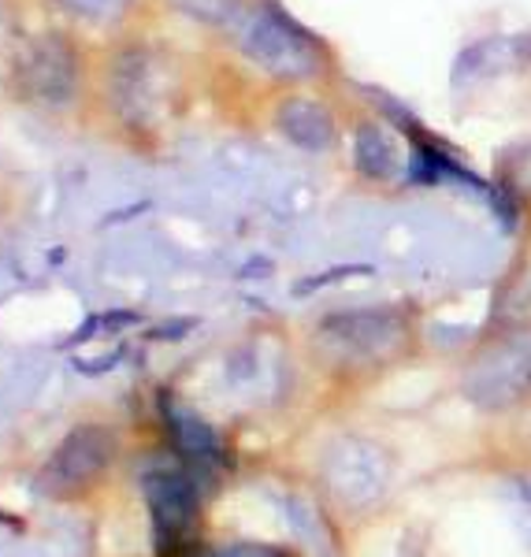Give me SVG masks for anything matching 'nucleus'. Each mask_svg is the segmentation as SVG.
Listing matches in <instances>:
<instances>
[{"instance_id":"11","label":"nucleus","mask_w":531,"mask_h":557,"mask_svg":"<svg viewBox=\"0 0 531 557\" xmlns=\"http://www.w3.org/2000/svg\"><path fill=\"white\" fill-rule=\"evenodd\" d=\"M71 4H78L83 12H97V15H112L123 8V0H71Z\"/></svg>"},{"instance_id":"9","label":"nucleus","mask_w":531,"mask_h":557,"mask_svg":"<svg viewBox=\"0 0 531 557\" xmlns=\"http://www.w3.org/2000/svg\"><path fill=\"white\" fill-rule=\"evenodd\" d=\"M171 8L194 23L215 26V30H231V26L242 20V12L249 8V0H171Z\"/></svg>"},{"instance_id":"10","label":"nucleus","mask_w":531,"mask_h":557,"mask_svg":"<svg viewBox=\"0 0 531 557\" xmlns=\"http://www.w3.org/2000/svg\"><path fill=\"white\" fill-rule=\"evenodd\" d=\"M506 502H509V513H513V524L520 528L524 543L531 546V475H520L506 487Z\"/></svg>"},{"instance_id":"6","label":"nucleus","mask_w":531,"mask_h":557,"mask_svg":"<svg viewBox=\"0 0 531 557\" xmlns=\"http://www.w3.org/2000/svg\"><path fill=\"white\" fill-rule=\"evenodd\" d=\"M346 138H349L354 168L368 178V183L394 186L405 175V164H409V157H405V141L380 112L365 108L361 115H354V120H349Z\"/></svg>"},{"instance_id":"3","label":"nucleus","mask_w":531,"mask_h":557,"mask_svg":"<svg viewBox=\"0 0 531 557\" xmlns=\"http://www.w3.org/2000/svg\"><path fill=\"white\" fill-rule=\"evenodd\" d=\"M461 394L483 412L531 406V323L498 331L468 357Z\"/></svg>"},{"instance_id":"7","label":"nucleus","mask_w":531,"mask_h":557,"mask_svg":"<svg viewBox=\"0 0 531 557\" xmlns=\"http://www.w3.org/2000/svg\"><path fill=\"white\" fill-rule=\"evenodd\" d=\"M20 83L34 101L41 104H67L75 94V57L60 38H41L26 52V60L20 64Z\"/></svg>"},{"instance_id":"4","label":"nucleus","mask_w":531,"mask_h":557,"mask_svg":"<svg viewBox=\"0 0 531 557\" xmlns=\"http://www.w3.org/2000/svg\"><path fill=\"white\" fill-rule=\"evenodd\" d=\"M328 483L346 506H372L391 487V454L380 443H372V438H338L328 454Z\"/></svg>"},{"instance_id":"5","label":"nucleus","mask_w":531,"mask_h":557,"mask_svg":"<svg viewBox=\"0 0 531 557\" xmlns=\"http://www.w3.org/2000/svg\"><path fill=\"white\" fill-rule=\"evenodd\" d=\"M275 131L301 152H335L349 134V115H342L335 104L328 101V94H320L317 86H305L286 94L275 104Z\"/></svg>"},{"instance_id":"1","label":"nucleus","mask_w":531,"mask_h":557,"mask_svg":"<svg viewBox=\"0 0 531 557\" xmlns=\"http://www.w3.org/2000/svg\"><path fill=\"white\" fill-rule=\"evenodd\" d=\"M231 41L246 64L272 83L294 89L342 83L338 52L317 30L294 20L279 0H249L242 20L231 26Z\"/></svg>"},{"instance_id":"2","label":"nucleus","mask_w":531,"mask_h":557,"mask_svg":"<svg viewBox=\"0 0 531 557\" xmlns=\"http://www.w3.org/2000/svg\"><path fill=\"white\" fill-rule=\"evenodd\" d=\"M317 338L342 368L383 372L409 354L417 343V327H412V312L402 305H357V309L328 312L317 327Z\"/></svg>"},{"instance_id":"8","label":"nucleus","mask_w":531,"mask_h":557,"mask_svg":"<svg viewBox=\"0 0 531 557\" xmlns=\"http://www.w3.org/2000/svg\"><path fill=\"white\" fill-rule=\"evenodd\" d=\"M108 454H112V443H108L104 431H94V428L75 431V435L60 446L52 472L67 475V480H86L89 472H97L108 461Z\"/></svg>"}]
</instances>
